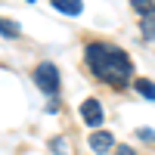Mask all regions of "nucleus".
<instances>
[{
    "label": "nucleus",
    "mask_w": 155,
    "mask_h": 155,
    "mask_svg": "<svg viewBox=\"0 0 155 155\" xmlns=\"http://www.w3.org/2000/svg\"><path fill=\"white\" fill-rule=\"evenodd\" d=\"M84 59L90 71H93L99 81L106 84H115V87H127L130 84V74H134V65L127 53L121 47H112V44H90L84 50Z\"/></svg>",
    "instance_id": "f257e3e1"
},
{
    "label": "nucleus",
    "mask_w": 155,
    "mask_h": 155,
    "mask_svg": "<svg viewBox=\"0 0 155 155\" xmlns=\"http://www.w3.org/2000/svg\"><path fill=\"white\" fill-rule=\"evenodd\" d=\"M34 84L41 87L47 96H53L56 90H59V71H56L53 62H41V65L34 68Z\"/></svg>",
    "instance_id": "f03ea898"
},
{
    "label": "nucleus",
    "mask_w": 155,
    "mask_h": 155,
    "mask_svg": "<svg viewBox=\"0 0 155 155\" xmlns=\"http://www.w3.org/2000/svg\"><path fill=\"white\" fill-rule=\"evenodd\" d=\"M81 118H84V121H87L90 127H99V124H102L106 112H102L99 99H84V102H81Z\"/></svg>",
    "instance_id": "7ed1b4c3"
},
{
    "label": "nucleus",
    "mask_w": 155,
    "mask_h": 155,
    "mask_svg": "<svg viewBox=\"0 0 155 155\" xmlns=\"http://www.w3.org/2000/svg\"><path fill=\"white\" fill-rule=\"evenodd\" d=\"M112 146H115V137L106 134V130H96L93 137H90V149L93 152H109Z\"/></svg>",
    "instance_id": "20e7f679"
},
{
    "label": "nucleus",
    "mask_w": 155,
    "mask_h": 155,
    "mask_svg": "<svg viewBox=\"0 0 155 155\" xmlns=\"http://www.w3.org/2000/svg\"><path fill=\"white\" fill-rule=\"evenodd\" d=\"M53 9L65 12V16H78V12L84 9V3L81 0H53Z\"/></svg>",
    "instance_id": "39448f33"
},
{
    "label": "nucleus",
    "mask_w": 155,
    "mask_h": 155,
    "mask_svg": "<svg viewBox=\"0 0 155 155\" xmlns=\"http://www.w3.org/2000/svg\"><path fill=\"white\" fill-rule=\"evenodd\" d=\"M130 6L140 12V16H155V0H130Z\"/></svg>",
    "instance_id": "423d86ee"
},
{
    "label": "nucleus",
    "mask_w": 155,
    "mask_h": 155,
    "mask_svg": "<svg viewBox=\"0 0 155 155\" xmlns=\"http://www.w3.org/2000/svg\"><path fill=\"white\" fill-rule=\"evenodd\" d=\"M134 87H137L146 99H155V84H152V81H146V78H137V84H134Z\"/></svg>",
    "instance_id": "0eeeda50"
},
{
    "label": "nucleus",
    "mask_w": 155,
    "mask_h": 155,
    "mask_svg": "<svg viewBox=\"0 0 155 155\" xmlns=\"http://www.w3.org/2000/svg\"><path fill=\"white\" fill-rule=\"evenodd\" d=\"M143 37H146V41H155V16L143 19Z\"/></svg>",
    "instance_id": "6e6552de"
},
{
    "label": "nucleus",
    "mask_w": 155,
    "mask_h": 155,
    "mask_svg": "<svg viewBox=\"0 0 155 155\" xmlns=\"http://www.w3.org/2000/svg\"><path fill=\"white\" fill-rule=\"evenodd\" d=\"M0 25H3V34H6V37H19V25H16V22H9V19H3Z\"/></svg>",
    "instance_id": "1a4fd4ad"
},
{
    "label": "nucleus",
    "mask_w": 155,
    "mask_h": 155,
    "mask_svg": "<svg viewBox=\"0 0 155 155\" xmlns=\"http://www.w3.org/2000/svg\"><path fill=\"white\" fill-rule=\"evenodd\" d=\"M53 152H62V155H68V152H71V146L65 143V140H53Z\"/></svg>",
    "instance_id": "9d476101"
},
{
    "label": "nucleus",
    "mask_w": 155,
    "mask_h": 155,
    "mask_svg": "<svg viewBox=\"0 0 155 155\" xmlns=\"http://www.w3.org/2000/svg\"><path fill=\"white\" fill-rule=\"evenodd\" d=\"M140 140H146V143H155V130H149V127H140Z\"/></svg>",
    "instance_id": "9b49d317"
},
{
    "label": "nucleus",
    "mask_w": 155,
    "mask_h": 155,
    "mask_svg": "<svg viewBox=\"0 0 155 155\" xmlns=\"http://www.w3.org/2000/svg\"><path fill=\"white\" fill-rule=\"evenodd\" d=\"M115 155H137L130 146H118V149H115Z\"/></svg>",
    "instance_id": "f8f14e48"
}]
</instances>
